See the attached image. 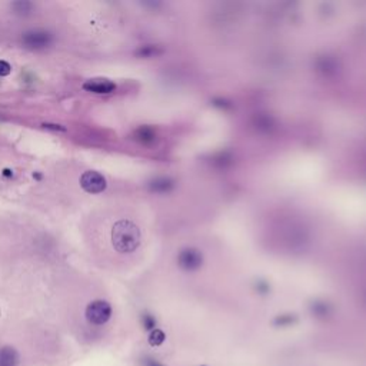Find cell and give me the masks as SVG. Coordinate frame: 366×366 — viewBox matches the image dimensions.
I'll list each match as a JSON object with an SVG mask.
<instances>
[{
    "mask_svg": "<svg viewBox=\"0 0 366 366\" xmlns=\"http://www.w3.org/2000/svg\"><path fill=\"white\" fill-rule=\"evenodd\" d=\"M12 72V66L6 60H0V76H8Z\"/></svg>",
    "mask_w": 366,
    "mask_h": 366,
    "instance_id": "9",
    "label": "cell"
},
{
    "mask_svg": "<svg viewBox=\"0 0 366 366\" xmlns=\"http://www.w3.org/2000/svg\"><path fill=\"white\" fill-rule=\"evenodd\" d=\"M43 126H45V127H48V129L49 127H52V129H55V130H66L65 127H60L59 125H43Z\"/></svg>",
    "mask_w": 366,
    "mask_h": 366,
    "instance_id": "10",
    "label": "cell"
},
{
    "mask_svg": "<svg viewBox=\"0 0 366 366\" xmlns=\"http://www.w3.org/2000/svg\"><path fill=\"white\" fill-rule=\"evenodd\" d=\"M13 9L19 15H28L32 10V3H29V2H16V3H13Z\"/></svg>",
    "mask_w": 366,
    "mask_h": 366,
    "instance_id": "8",
    "label": "cell"
},
{
    "mask_svg": "<svg viewBox=\"0 0 366 366\" xmlns=\"http://www.w3.org/2000/svg\"><path fill=\"white\" fill-rule=\"evenodd\" d=\"M112 243L120 253H130L140 245V231L130 221H119L112 229Z\"/></svg>",
    "mask_w": 366,
    "mask_h": 366,
    "instance_id": "1",
    "label": "cell"
},
{
    "mask_svg": "<svg viewBox=\"0 0 366 366\" xmlns=\"http://www.w3.org/2000/svg\"><path fill=\"white\" fill-rule=\"evenodd\" d=\"M52 42H53L52 35L45 30H30V32H26L22 38L23 46L32 49V50L48 48L52 45Z\"/></svg>",
    "mask_w": 366,
    "mask_h": 366,
    "instance_id": "3",
    "label": "cell"
},
{
    "mask_svg": "<svg viewBox=\"0 0 366 366\" xmlns=\"http://www.w3.org/2000/svg\"><path fill=\"white\" fill-rule=\"evenodd\" d=\"M19 355L13 347L6 346L0 349V366H18Z\"/></svg>",
    "mask_w": 366,
    "mask_h": 366,
    "instance_id": "6",
    "label": "cell"
},
{
    "mask_svg": "<svg viewBox=\"0 0 366 366\" xmlns=\"http://www.w3.org/2000/svg\"><path fill=\"white\" fill-rule=\"evenodd\" d=\"M112 315V308L105 300H93L86 308V319L93 325L106 323Z\"/></svg>",
    "mask_w": 366,
    "mask_h": 366,
    "instance_id": "2",
    "label": "cell"
},
{
    "mask_svg": "<svg viewBox=\"0 0 366 366\" xmlns=\"http://www.w3.org/2000/svg\"><path fill=\"white\" fill-rule=\"evenodd\" d=\"M163 340H164V333L162 330H159V329L153 330V332L150 333V336H149V342H150L152 346H159V345H162Z\"/></svg>",
    "mask_w": 366,
    "mask_h": 366,
    "instance_id": "7",
    "label": "cell"
},
{
    "mask_svg": "<svg viewBox=\"0 0 366 366\" xmlns=\"http://www.w3.org/2000/svg\"><path fill=\"white\" fill-rule=\"evenodd\" d=\"M80 186L89 193H100L106 189V179L95 170H87L80 176Z\"/></svg>",
    "mask_w": 366,
    "mask_h": 366,
    "instance_id": "4",
    "label": "cell"
},
{
    "mask_svg": "<svg viewBox=\"0 0 366 366\" xmlns=\"http://www.w3.org/2000/svg\"><path fill=\"white\" fill-rule=\"evenodd\" d=\"M83 89L87 90V92H92V93H99V95H102V93H110V92H113L116 89L115 83L113 82H110L109 79H102V77H99V79H90V80H87L83 83Z\"/></svg>",
    "mask_w": 366,
    "mask_h": 366,
    "instance_id": "5",
    "label": "cell"
},
{
    "mask_svg": "<svg viewBox=\"0 0 366 366\" xmlns=\"http://www.w3.org/2000/svg\"><path fill=\"white\" fill-rule=\"evenodd\" d=\"M3 174H5V176H12V170H9V169H5V170H3Z\"/></svg>",
    "mask_w": 366,
    "mask_h": 366,
    "instance_id": "11",
    "label": "cell"
}]
</instances>
